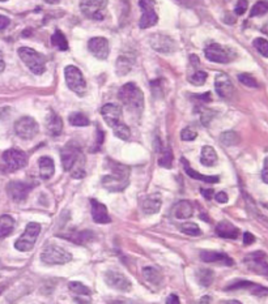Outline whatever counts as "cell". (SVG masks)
I'll use <instances>...</instances> for the list:
<instances>
[{
  "instance_id": "6da1fadb",
  "label": "cell",
  "mask_w": 268,
  "mask_h": 304,
  "mask_svg": "<svg viewBox=\"0 0 268 304\" xmlns=\"http://www.w3.org/2000/svg\"><path fill=\"white\" fill-rule=\"evenodd\" d=\"M62 164L66 171L71 172L72 178L82 179L85 176V158L82 149L75 143H67L60 151Z\"/></svg>"
},
{
  "instance_id": "7a4b0ae2",
  "label": "cell",
  "mask_w": 268,
  "mask_h": 304,
  "mask_svg": "<svg viewBox=\"0 0 268 304\" xmlns=\"http://www.w3.org/2000/svg\"><path fill=\"white\" fill-rule=\"evenodd\" d=\"M118 98L130 111L141 112L144 109V94L140 87L134 82H127L120 87Z\"/></svg>"
},
{
  "instance_id": "3957f363",
  "label": "cell",
  "mask_w": 268,
  "mask_h": 304,
  "mask_svg": "<svg viewBox=\"0 0 268 304\" xmlns=\"http://www.w3.org/2000/svg\"><path fill=\"white\" fill-rule=\"evenodd\" d=\"M130 168L124 164L111 162V174L102 178V185L111 192H120L128 184Z\"/></svg>"
},
{
  "instance_id": "277c9868",
  "label": "cell",
  "mask_w": 268,
  "mask_h": 304,
  "mask_svg": "<svg viewBox=\"0 0 268 304\" xmlns=\"http://www.w3.org/2000/svg\"><path fill=\"white\" fill-rule=\"evenodd\" d=\"M18 56L34 75H42L46 71V58L30 47H20Z\"/></svg>"
},
{
  "instance_id": "5b68a950",
  "label": "cell",
  "mask_w": 268,
  "mask_h": 304,
  "mask_svg": "<svg viewBox=\"0 0 268 304\" xmlns=\"http://www.w3.org/2000/svg\"><path fill=\"white\" fill-rule=\"evenodd\" d=\"M39 232H41V226L37 222H30L25 228L24 234L16 240L14 248L18 249L20 252L32 251L34 248L37 238L39 236Z\"/></svg>"
},
{
  "instance_id": "8992f818",
  "label": "cell",
  "mask_w": 268,
  "mask_h": 304,
  "mask_svg": "<svg viewBox=\"0 0 268 304\" xmlns=\"http://www.w3.org/2000/svg\"><path fill=\"white\" fill-rule=\"evenodd\" d=\"M64 77H66V82L71 90L76 93L78 95H84L87 91V82L83 76L82 71L78 67L67 66L64 68Z\"/></svg>"
},
{
  "instance_id": "52a82bcc",
  "label": "cell",
  "mask_w": 268,
  "mask_h": 304,
  "mask_svg": "<svg viewBox=\"0 0 268 304\" xmlns=\"http://www.w3.org/2000/svg\"><path fill=\"white\" fill-rule=\"evenodd\" d=\"M41 260L45 264H50V265H63V264H67L72 260V255L62 247L51 244L47 245L46 248L43 249Z\"/></svg>"
},
{
  "instance_id": "ba28073f",
  "label": "cell",
  "mask_w": 268,
  "mask_h": 304,
  "mask_svg": "<svg viewBox=\"0 0 268 304\" xmlns=\"http://www.w3.org/2000/svg\"><path fill=\"white\" fill-rule=\"evenodd\" d=\"M204 54L205 58L209 62L220 64L230 63L236 58V53H234L233 50L229 49V47H225V46L219 45V43H212V45L207 46Z\"/></svg>"
},
{
  "instance_id": "9c48e42d",
  "label": "cell",
  "mask_w": 268,
  "mask_h": 304,
  "mask_svg": "<svg viewBox=\"0 0 268 304\" xmlns=\"http://www.w3.org/2000/svg\"><path fill=\"white\" fill-rule=\"evenodd\" d=\"M107 0H82L80 9L90 20L101 21L106 16Z\"/></svg>"
},
{
  "instance_id": "30bf717a",
  "label": "cell",
  "mask_w": 268,
  "mask_h": 304,
  "mask_svg": "<svg viewBox=\"0 0 268 304\" xmlns=\"http://www.w3.org/2000/svg\"><path fill=\"white\" fill-rule=\"evenodd\" d=\"M39 126L30 116H22L14 123V132L22 140H32L38 135Z\"/></svg>"
},
{
  "instance_id": "8fae6325",
  "label": "cell",
  "mask_w": 268,
  "mask_h": 304,
  "mask_svg": "<svg viewBox=\"0 0 268 304\" xmlns=\"http://www.w3.org/2000/svg\"><path fill=\"white\" fill-rule=\"evenodd\" d=\"M139 5H140L141 11H143L139 26H140L141 29H148L152 28V26H155V25L159 22V16H157V13L155 12V0H140V1H139Z\"/></svg>"
},
{
  "instance_id": "7c38bea8",
  "label": "cell",
  "mask_w": 268,
  "mask_h": 304,
  "mask_svg": "<svg viewBox=\"0 0 268 304\" xmlns=\"http://www.w3.org/2000/svg\"><path fill=\"white\" fill-rule=\"evenodd\" d=\"M3 161L9 171H17L28 163V157L20 149H8L3 153Z\"/></svg>"
},
{
  "instance_id": "4fadbf2b",
  "label": "cell",
  "mask_w": 268,
  "mask_h": 304,
  "mask_svg": "<svg viewBox=\"0 0 268 304\" xmlns=\"http://www.w3.org/2000/svg\"><path fill=\"white\" fill-rule=\"evenodd\" d=\"M247 268L261 276H268V262L263 252H253L245 259Z\"/></svg>"
},
{
  "instance_id": "5bb4252c",
  "label": "cell",
  "mask_w": 268,
  "mask_h": 304,
  "mask_svg": "<svg viewBox=\"0 0 268 304\" xmlns=\"http://www.w3.org/2000/svg\"><path fill=\"white\" fill-rule=\"evenodd\" d=\"M105 282L109 285L110 287H113L115 290L119 291H130L132 289V283L128 280L127 277L115 270H109L105 274Z\"/></svg>"
},
{
  "instance_id": "9a60e30c",
  "label": "cell",
  "mask_w": 268,
  "mask_h": 304,
  "mask_svg": "<svg viewBox=\"0 0 268 304\" xmlns=\"http://www.w3.org/2000/svg\"><path fill=\"white\" fill-rule=\"evenodd\" d=\"M151 47L160 54H172L176 50V43L169 35L153 34L149 38Z\"/></svg>"
},
{
  "instance_id": "2e32d148",
  "label": "cell",
  "mask_w": 268,
  "mask_h": 304,
  "mask_svg": "<svg viewBox=\"0 0 268 304\" xmlns=\"http://www.w3.org/2000/svg\"><path fill=\"white\" fill-rule=\"evenodd\" d=\"M101 115H102L103 120L106 124L111 128L117 127L122 122V107L115 103H106L101 109Z\"/></svg>"
},
{
  "instance_id": "e0dca14e",
  "label": "cell",
  "mask_w": 268,
  "mask_h": 304,
  "mask_svg": "<svg viewBox=\"0 0 268 304\" xmlns=\"http://www.w3.org/2000/svg\"><path fill=\"white\" fill-rule=\"evenodd\" d=\"M88 49L92 55L99 60H105L109 56V42L103 37H94L89 39Z\"/></svg>"
},
{
  "instance_id": "ac0fdd59",
  "label": "cell",
  "mask_w": 268,
  "mask_h": 304,
  "mask_svg": "<svg viewBox=\"0 0 268 304\" xmlns=\"http://www.w3.org/2000/svg\"><path fill=\"white\" fill-rule=\"evenodd\" d=\"M29 192H30V185L24 182H11L7 185L8 196L16 203H21L26 200Z\"/></svg>"
},
{
  "instance_id": "d6986e66",
  "label": "cell",
  "mask_w": 268,
  "mask_h": 304,
  "mask_svg": "<svg viewBox=\"0 0 268 304\" xmlns=\"http://www.w3.org/2000/svg\"><path fill=\"white\" fill-rule=\"evenodd\" d=\"M215 87L216 91H217V94H219L221 98H230L234 91L233 84H232L230 78L226 76L225 74L216 75Z\"/></svg>"
},
{
  "instance_id": "ffe728a7",
  "label": "cell",
  "mask_w": 268,
  "mask_h": 304,
  "mask_svg": "<svg viewBox=\"0 0 268 304\" xmlns=\"http://www.w3.org/2000/svg\"><path fill=\"white\" fill-rule=\"evenodd\" d=\"M90 207H92V218L95 224H103L107 225L111 222V218L109 216L107 208L101 204L97 200L92 199L90 200Z\"/></svg>"
},
{
  "instance_id": "44dd1931",
  "label": "cell",
  "mask_w": 268,
  "mask_h": 304,
  "mask_svg": "<svg viewBox=\"0 0 268 304\" xmlns=\"http://www.w3.org/2000/svg\"><path fill=\"white\" fill-rule=\"evenodd\" d=\"M200 259L204 262H215V264H220V265H234V260L230 259L229 256L222 253V252L204 251L200 253Z\"/></svg>"
},
{
  "instance_id": "7402d4cb",
  "label": "cell",
  "mask_w": 268,
  "mask_h": 304,
  "mask_svg": "<svg viewBox=\"0 0 268 304\" xmlns=\"http://www.w3.org/2000/svg\"><path fill=\"white\" fill-rule=\"evenodd\" d=\"M46 130L50 136L58 137L63 131V120L57 112L50 111L46 118Z\"/></svg>"
},
{
  "instance_id": "603a6c76",
  "label": "cell",
  "mask_w": 268,
  "mask_h": 304,
  "mask_svg": "<svg viewBox=\"0 0 268 304\" xmlns=\"http://www.w3.org/2000/svg\"><path fill=\"white\" fill-rule=\"evenodd\" d=\"M237 289H246V290H250L253 295H257V297H266L268 295V289L267 287H263L261 285H257V283L253 282H237L234 285H230V286L226 287V290H237Z\"/></svg>"
},
{
  "instance_id": "cb8c5ba5",
  "label": "cell",
  "mask_w": 268,
  "mask_h": 304,
  "mask_svg": "<svg viewBox=\"0 0 268 304\" xmlns=\"http://www.w3.org/2000/svg\"><path fill=\"white\" fill-rule=\"evenodd\" d=\"M216 234L224 239H237L240 235V230L233 224L221 221L216 226Z\"/></svg>"
},
{
  "instance_id": "d4e9b609",
  "label": "cell",
  "mask_w": 268,
  "mask_h": 304,
  "mask_svg": "<svg viewBox=\"0 0 268 304\" xmlns=\"http://www.w3.org/2000/svg\"><path fill=\"white\" fill-rule=\"evenodd\" d=\"M163 205V200L160 195H149L145 197L141 203V209L145 214H156L159 213L160 208Z\"/></svg>"
},
{
  "instance_id": "484cf974",
  "label": "cell",
  "mask_w": 268,
  "mask_h": 304,
  "mask_svg": "<svg viewBox=\"0 0 268 304\" xmlns=\"http://www.w3.org/2000/svg\"><path fill=\"white\" fill-rule=\"evenodd\" d=\"M173 214L174 217L178 218V220H187V218L192 217V214H194V207H192V204H191L190 201L182 200V201H178V203L174 205Z\"/></svg>"
},
{
  "instance_id": "4316f807",
  "label": "cell",
  "mask_w": 268,
  "mask_h": 304,
  "mask_svg": "<svg viewBox=\"0 0 268 304\" xmlns=\"http://www.w3.org/2000/svg\"><path fill=\"white\" fill-rule=\"evenodd\" d=\"M38 170L39 176L43 180H47L54 175L55 172V163H54L53 158L50 157H41L38 159Z\"/></svg>"
},
{
  "instance_id": "83f0119b",
  "label": "cell",
  "mask_w": 268,
  "mask_h": 304,
  "mask_svg": "<svg viewBox=\"0 0 268 304\" xmlns=\"http://www.w3.org/2000/svg\"><path fill=\"white\" fill-rule=\"evenodd\" d=\"M143 277H144L147 282L153 285V286H161L164 282L163 274L160 273V270L152 268V266H147V268L143 269Z\"/></svg>"
},
{
  "instance_id": "f1b7e54d",
  "label": "cell",
  "mask_w": 268,
  "mask_h": 304,
  "mask_svg": "<svg viewBox=\"0 0 268 304\" xmlns=\"http://www.w3.org/2000/svg\"><path fill=\"white\" fill-rule=\"evenodd\" d=\"M183 163H184V171H186V174L188 175L190 178L196 179V180H200V182H205V183H219L220 182L219 176H213V175H203V174H200V172H196L195 170H192V168L190 167L188 162H184V159H183Z\"/></svg>"
},
{
  "instance_id": "f546056e",
  "label": "cell",
  "mask_w": 268,
  "mask_h": 304,
  "mask_svg": "<svg viewBox=\"0 0 268 304\" xmlns=\"http://www.w3.org/2000/svg\"><path fill=\"white\" fill-rule=\"evenodd\" d=\"M200 162L201 164L204 166H208V167H212L215 166L216 162H217V153L212 147H204L201 149V154H200Z\"/></svg>"
},
{
  "instance_id": "4dcf8cb0",
  "label": "cell",
  "mask_w": 268,
  "mask_h": 304,
  "mask_svg": "<svg viewBox=\"0 0 268 304\" xmlns=\"http://www.w3.org/2000/svg\"><path fill=\"white\" fill-rule=\"evenodd\" d=\"M134 63H135L134 59H132V58H130L128 55L119 56V58H118V60H117V74H118V76H124V75H127L128 72L132 70Z\"/></svg>"
},
{
  "instance_id": "1f68e13d",
  "label": "cell",
  "mask_w": 268,
  "mask_h": 304,
  "mask_svg": "<svg viewBox=\"0 0 268 304\" xmlns=\"http://www.w3.org/2000/svg\"><path fill=\"white\" fill-rule=\"evenodd\" d=\"M14 228V220L11 216L4 214L0 217V239L5 238Z\"/></svg>"
},
{
  "instance_id": "d6a6232c",
  "label": "cell",
  "mask_w": 268,
  "mask_h": 304,
  "mask_svg": "<svg viewBox=\"0 0 268 304\" xmlns=\"http://www.w3.org/2000/svg\"><path fill=\"white\" fill-rule=\"evenodd\" d=\"M196 280L203 287L211 286L212 282H213V272L211 269H205V268L199 269L196 273Z\"/></svg>"
},
{
  "instance_id": "836d02e7",
  "label": "cell",
  "mask_w": 268,
  "mask_h": 304,
  "mask_svg": "<svg viewBox=\"0 0 268 304\" xmlns=\"http://www.w3.org/2000/svg\"><path fill=\"white\" fill-rule=\"evenodd\" d=\"M68 122H70L71 126L74 127H88L90 124L88 118L84 114H82V112H72L68 116Z\"/></svg>"
},
{
  "instance_id": "e575fe53",
  "label": "cell",
  "mask_w": 268,
  "mask_h": 304,
  "mask_svg": "<svg viewBox=\"0 0 268 304\" xmlns=\"http://www.w3.org/2000/svg\"><path fill=\"white\" fill-rule=\"evenodd\" d=\"M51 42H53V45L55 46V47H58L60 51H67L68 50L67 38H66V35L60 32V30H55V33H54L53 37H51Z\"/></svg>"
},
{
  "instance_id": "d590c367",
  "label": "cell",
  "mask_w": 268,
  "mask_h": 304,
  "mask_svg": "<svg viewBox=\"0 0 268 304\" xmlns=\"http://www.w3.org/2000/svg\"><path fill=\"white\" fill-rule=\"evenodd\" d=\"M68 289L76 295H82V297H89L90 293H92L90 289L82 282H70L68 283Z\"/></svg>"
},
{
  "instance_id": "8d00e7d4",
  "label": "cell",
  "mask_w": 268,
  "mask_h": 304,
  "mask_svg": "<svg viewBox=\"0 0 268 304\" xmlns=\"http://www.w3.org/2000/svg\"><path fill=\"white\" fill-rule=\"evenodd\" d=\"M220 140L225 147H233V145L240 143V136H238V133L233 132V131H228V132L222 133Z\"/></svg>"
},
{
  "instance_id": "74e56055",
  "label": "cell",
  "mask_w": 268,
  "mask_h": 304,
  "mask_svg": "<svg viewBox=\"0 0 268 304\" xmlns=\"http://www.w3.org/2000/svg\"><path fill=\"white\" fill-rule=\"evenodd\" d=\"M180 231L186 235H190V236H199L201 235V230L196 224H192V222H186L180 226Z\"/></svg>"
},
{
  "instance_id": "f35d334b",
  "label": "cell",
  "mask_w": 268,
  "mask_h": 304,
  "mask_svg": "<svg viewBox=\"0 0 268 304\" xmlns=\"http://www.w3.org/2000/svg\"><path fill=\"white\" fill-rule=\"evenodd\" d=\"M113 131L114 135H115L118 139H120V140H128L131 136L130 128H128L124 123H120V124H118L117 127H114Z\"/></svg>"
},
{
  "instance_id": "ab89813d",
  "label": "cell",
  "mask_w": 268,
  "mask_h": 304,
  "mask_svg": "<svg viewBox=\"0 0 268 304\" xmlns=\"http://www.w3.org/2000/svg\"><path fill=\"white\" fill-rule=\"evenodd\" d=\"M268 12V1L267 0H262L255 4L253 9L250 12V17H257V16H262Z\"/></svg>"
},
{
  "instance_id": "60d3db41",
  "label": "cell",
  "mask_w": 268,
  "mask_h": 304,
  "mask_svg": "<svg viewBox=\"0 0 268 304\" xmlns=\"http://www.w3.org/2000/svg\"><path fill=\"white\" fill-rule=\"evenodd\" d=\"M172 163H173V153L170 151V148H166L163 155L160 157L159 164L165 168H170L172 167Z\"/></svg>"
},
{
  "instance_id": "b9f144b4",
  "label": "cell",
  "mask_w": 268,
  "mask_h": 304,
  "mask_svg": "<svg viewBox=\"0 0 268 304\" xmlns=\"http://www.w3.org/2000/svg\"><path fill=\"white\" fill-rule=\"evenodd\" d=\"M253 45H254L255 49L258 50V53L261 54L262 56L268 58V41L267 39L257 38V39H254Z\"/></svg>"
},
{
  "instance_id": "7bdbcfd3",
  "label": "cell",
  "mask_w": 268,
  "mask_h": 304,
  "mask_svg": "<svg viewBox=\"0 0 268 304\" xmlns=\"http://www.w3.org/2000/svg\"><path fill=\"white\" fill-rule=\"evenodd\" d=\"M238 80H240L241 84H244L245 86H249V87H258V86H259L257 78H255L254 76L249 75V74L238 75Z\"/></svg>"
},
{
  "instance_id": "ee69618b",
  "label": "cell",
  "mask_w": 268,
  "mask_h": 304,
  "mask_svg": "<svg viewBox=\"0 0 268 304\" xmlns=\"http://www.w3.org/2000/svg\"><path fill=\"white\" fill-rule=\"evenodd\" d=\"M205 80H207V74L203 72V71H196V72L190 77L191 84L198 85V86H201V85L204 84Z\"/></svg>"
},
{
  "instance_id": "f6af8a7d",
  "label": "cell",
  "mask_w": 268,
  "mask_h": 304,
  "mask_svg": "<svg viewBox=\"0 0 268 304\" xmlns=\"http://www.w3.org/2000/svg\"><path fill=\"white\" fill-rule=\"evenodd\" d=\"M196 137H198V132L192 130V128H190V127H187V128H184V130L180 132V139L183 141H192L195 140Z\"/></svg>"
},
{
  "instance_id": "bcb514c9",
  "label": "cell",
  "mask_w": 268,
  "mask_h": 304,
  "mask_svg": "<svg viewBox=\"0 0 268 304\" xmlns=\"http://www.w3.org/2000/svg\"><path fill=\"white\" fill-rule=\"evenodd\" d=\"M247 8H249L247 0H238V3L236 4L234 12H236V14H238V16H242V14L247 11Z\"/></svg>"
},
{
  "instance_id": "7dc6e473",
  "label": "cell",
  "mask_w": 268,
  "mask_h": 304,
  "mask_svg": "<svg viewBox=\"0 0 268 304\" xmlns=\"http://www.w3.org/2000/svg\"><path fill=\"white\" fill-rule=\"evenodd\" d=\"M212 116H213V114H212L211 110L205 109L203 110V112H201V123L204 124V126H208L209 122H211Z\"/></svg>"
},
{
  "instance_id": "c3c4849f",
  "label": "cell",
  "mask_w": 268,
  "mask_h": 304,
  "mask_svg": "<svg viewBox=\"0 0 268 304\" xmlns=\"http://www.w3.org/2000/svg\"><path fill=\"white\" fill-rule=\"evenodd\" d=\"M262 179L263 182L268 184V157L265 159V164H263V170H262Z\"/></svg>"
},
{
  "instance_id": "681fc988",
  "label": "cell",
  "mask_w": 268,
  "mask_h": 304,
  "mask_svg": "<svg viewBox=\"0 0 268 304\" xmlns=\"http://www.w3.org/2000/svg\"><path fill=\"white\" fill-rule=\"evenodd\" d=\"M255 241V236L251 232H245L244 234V243L245 245H250Z\"/></svg>"
},
{
  "instance_id": "f907efd6",
  "label": "cell",
  "mask_w": 268,
  "mask_h": 304,
  "mask_svg": "<svg viewBox=\"0 0 268 304\" xmlns=\"http://www.w3.org/2000/svg\"><path fill=\"white\" fill-rule=\"evenodd\" d=\"M215 199H216V201L220 204L228 203V195H226L225 192H219L215 196Z\"/></svg>"
},
{
  "instance_id": "816d5d0a",
  "label": "cell",
  "mask_w": 268,
  "mask_h": 304,
  "mask_svg": "<svg viewBox=\"0 0 268 304\" xmlns=\"http://www.w3.org/2000/svg\"><path fill=\"white\" fill-rule=\"evenodd\" d=\"M166 304H180L178 295H176V294H170L169 297H168V299H166Z\"/></svg>"
},
{
  "instance_id": "f5cc1de1",
  "label": "cell",
  "mask_w": 268,
  "mask_h": 304,
  "mask_svg": "<svg viewBox=\"0 0 268 304\" xmlns=\"http://www.w3.org/2000/svg\"><path fill=\"white\" fill-rule=\"evenodd\" d=\"M9 25V18L0 14V30H4Z\"/></svg>"
},
{
  "instance_id": "db71d44e",
  "label": "cell",
  "mask_w": 268,
  "mask_h": 304,
  "mask_svg": "<svg viewBox=\"0 0 268 304\" xmlns=\"http://www.w3.org/2000/svg\"><path fill=\"white\" fill-rule=\"evenodd\" d=\"M201 195L204 196L207 200H211L212 196H213V189H201Z\"/></svg>"
},
{
  "instance_id": "11a10c76",
  "label": "cell",
  "mask_w": 268,
  "mask_h": 304,
  "mask_svg": "<svg viewBox=\"0 0 268 304\" xmlns=\"http://www.w3.org/2000/svg\"><path fill=\"white\" fill-rule=\"evenodd\" d=\"M190 59H191V64H192V66H194V67L199 66V58H198V56L191 55Z\"/></svg>"
},
{
  "instance_id": "9f6ffc18",
  "label": "cell",
  "mask_w": 268,
  "mask_h": 304,
  "mask_svg": "<svg viewBox=\"0 0 268 304\" xmlns=\"http://www.w3.org/2000/svg\"><path fill=\"white\" fill-rule=\"evenodd\" d=\"M209 297H204V298H201L200 302H199V304H209Z\"/></svg>"
},
{
  "instance_id": "6f0895ef",
  "label": "cell",
  "mask_w": 268,
  "mask_h": 304,
  "mask_svg": "<svg viewBox=\"0 0 268 304\" xmlns=\"http://www.w3.org/2000/svg\"><path fill=\"white\" fill-rule=\"evenodd\" d=\"M118 304H139V303H136V302H134V301H122Z\"/></svg>"
},
{
  "instance_id": "680465c9",
  "label": "cell",
  "mask_w": 268,
  "mask_h": 304,
  "mask_svg": "<svg viewBox=\"0 0 268 304\" xmlns=\"http://www.w3.org/2000/svg\"><path fill=\"white\" fill-rule=\"evenodd\" d=\"M45 1H46V3H49V4H58L60 0H45Z\"/></svg>"
},
{
  "instance_id": "91938a15",
  "label": "cell",
  "mask_w": 268,
  "mask_h": 304,
  "mask_svg": "<svg viewBox=\"0 0 268 304\" xmlns=\"http://www.w3.org/2000/svg\"><path fill=\"white\" fill-rule=\"evenodd\" d=\"M4 68H5V64H4V62H0V74L3 72Z\"/></svg>"
},
{
  "instance_id": "94428289",
  "label": "cell",
  "mask_w": 268,
  "mask_h": 304,
  "mask_svg": "<svg viewBox=\"0 0 268 304\" xmlns=\"http://www.w3.org/2000/svg\"><path fill=\"white\" fill-rule=\"evenodd\" d=\"M226 304H242V303L238 301H229V302H226Z\"/></svg>"
},
{
  "instance_id": "6125c7cd",
  "label": "cell",
  "mask_w": 268,
  "mask_h": 304,
  "mask_svg": "<svg viewBox=\"0 0 268 304\" xmlns=\"http://www.w3.org/2000/svg\"><path fill=\"white\" fill-rule=\"evenodd\" d=\"M0 62H3V53H1V50H0Z\"/></svg>"
},
{
  "instance_id": "be15d7a7",
  "label": "cell",
  "mask_w": 268,
  "mask_h": 304,
  "mask_svg": "<svg viewBox=\"0 0 268 304\" xmlns=\"http://www.w3.org/2000/svg\"><path fill=\"white\" fill-rule=\"evenodd\" d=\"M0 1H7V0H0Z\"/></svg>"
},
{
  "instance_id": "e7e4bbea",
  "label": "cell",
  "mask_w": 268,
  "mask_h": 304,
  "mask_svg": "<svg viewBox=\"0 0 268 304\" xmlns=\"http://www.w3.org/2000/svg\"><path fill=\"white\" fill-rule=\"evenodd\" d=\"M0 293H1V289H0Z\"/></svg>"
}]
</instances>
